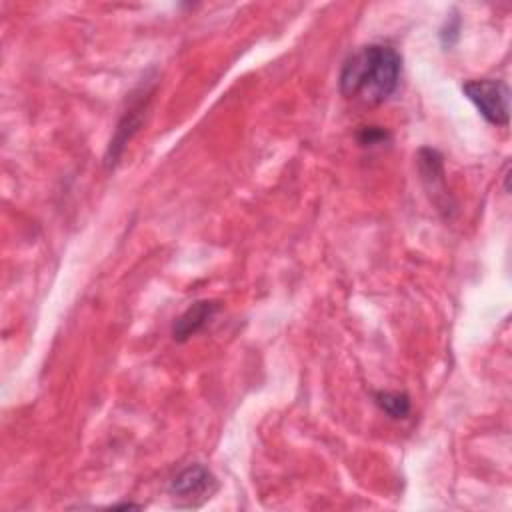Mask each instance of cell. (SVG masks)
Masks as SVG:
<instances>
[{"instance_id": "6da1fadb", "label": "cell", "mask_w": 512, "mask_h": 512, "mask_svg": "<svg viewBox=\"0 0 512 512\" xmlns=\"http://www.w3.org/2000/svg\"><path fill=\"white\" fill-rule=\"evenodd\" d=\"M402 72L400 54L386 44H368L350 54L340 70L338 88L348 100L376 106L398 88Z\"/></svg>"}, {"instance_id": "7a4b0ae2", "label": "cell", "mask_w": 512, "mask_h": 512, "mask_svg": "<svg viewBox=\"0 0 512 512\" xmlns=\"http://www.w3.org/2000/svg\"><path fill=\"white\" fill-rule=\"evenodd\" d=\"M466 98L478 108L482 118L494 126L506 128L510 122V90L502 80L478 78L462 84Z\"/></svg>"}, {"instance_id": "3957f363", "label": "cell", "mask_w": 512, "mask_h": 512, "mask_svg": "<svg viewBox=\"0 0 512 512\" xmlns=\"http://www.w3.org/2000/svg\"><path fill=\"white\" fill-rule=\"evenodd\" d=\"M218 482L204 464H190L180 470L170 482V494L182 506H200L216 492Z\"/></svg>"}, {"instance_id": "277c9868", "label": "cell", "mask_w": 512, "mask_h": 512, "mask_svg": "<svg viewBox=\"0 0 512 512\" xmlns=\"http://www.w3.org/2000/svg\"><path fill=\"white\" fill-rule=\"evenodd\" d=\"M418 168H420L422 182H424L432 202L438 206V210L450 212L454 208V204L450 202V194L446 190L442 156L434 148H422L418 152Z\"/></svg>"}, {"instance_id": "5b68a950", "label": "cell", "mask_w": 512, "mask_h": 512, "mask_svg": "<svg viewBox=\"0 0 512 512\" xmlns=\"http://www.w3.org/2000/svg\"><path fill=\"white\" fill-rule=\"evenodd\" d=\"M220 310V304L214 300H198L194 302L190 308H186L174 322L172 328V336L178 342L188 340L190 336H194L196 332H200L212 318L214 314Z\"/></svg>"}, {"instance_id": "8992f818", "label": "cell", "mask_w": 512, "mask_h": 512, "mask_svg": "<svg viewBox=\"0 0 512 512\" xmlns=\"http://www.w3.org/2000/svg\"><path fill=\"white\" fill-rule=\"evenodd\" d=\"M374 402L390 418H406L410 414V398L404 392H376Z\"/></svg>"}, {"instance_id": "52a82bcc", "label": "cell", "mask_w": 512, "mask_h": 512, "mask_svg": "<svg viewBox=\"0 0 512 512\" xmlns=\"http://www.w3.org/2000/svg\"><path fill=\"white\" fill-rule=\"evenodd\" d=\"M386 138V132L376 128V126H366L362 132H360V142L362 144H378Z\"/></svg>"}]
</instances>
